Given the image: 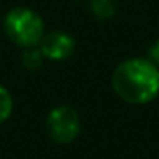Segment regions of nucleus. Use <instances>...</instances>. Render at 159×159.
<instances>
[{"label": "nucleus", "instance_id": "nucleus-1", "mask_svg": "<svg viewBox=\"0 0 159 159\" xmlns=\"http://www.w3.org/2000/svg\"><path fill=\"white\" fill-rule=\"evenodd\" d=\"M111 87L121 101L135 106L149 104L159 96V69L147 57H132L115 67Z\"/></svg>", "mask_w": 159, "mask_h": 159}, {"label": "nucleus", "instance_id": "nucleus-2", "mask_svg": "<svg viewBox=\"0 0 159 159\" xmlns=\"http://www.w3.org/2000/svg\"><path fill=\"white\" fill-rule=\"evenodd\" d=\"M4 29L12 43L22 48L38 46L45 36V22L38 12L28 7H14L5 14Z\"/></svg>", "mask_w": 159, "mask_h": 159}, {"label": "nucleus", "instance_id": "nucleus-3", "mask_svg": "<svg viewBox=\"0 0 159 159\" xmlns=\"http://www.w3.org/2000/svg\"><path fill=\"white\" fill-rule=\"evenodd\" d=\"M46 132L50 139L60 145L74 142L80 134L79 113L69 104H60L50 110L46 116Z\"/></svg>", "mask_w": 159, "mask_h": 159}, {"label": "nucleus", "instance_id": "nucleus-4", "mask_svg": "<svg viewBox=\"0 0 159 159\" xmlns=\"http://www.w3.org/2000/svg\"><path fill=\"white\" fill-rule=\"evenodd\" d=\"M38 48L41 50L43 57L53 62H62L74 55L75 52V39L72 34L65 31H52L39 41Z\"/></svg>", "mask_w": 159, "mask_h": 159}, {"label": "nucleus", "instance_id": "nucleus-5", "mask_svg": "<svg viewBox=\"0 0 159 159\" xmlns=\"http://www.w3.org/2000/svg\"><path fill=\"white\" fill-rule=\"evenodd\" d=\"M89 11L98 21H110L116 14L115 0H89Z\"/></svg>", "mask_w": 159, "mask_h": 159}, {"label": "nucleus", "instance_id": "nucleus-6", "mask_svg": "<svg viewBox=\"0 0 159 159\" xmlns=\"http://www.w3.org/2000/svg\"><path fill=\"white\" fill-rule=\"evenodd\" d=\"M43 57L41 50L38 46H33V48H24V53H22V65L29 70H36L43 65Z\"/></svg>", "mask_w": 159, "mask_h": 159}, {"label": "nucleus", "instance_id": "nucleus-7", "mask_svg": "<svg viewBox=\"0 0 159 159\" xmlns=\"http://www.w3.org/2000/svg\"><path fill=\"white\" fill-rule=\"evenodd\" d=\"M14 111V99L4 86H0V125L7 121Z\"/></svg>", "mask_w": 159, "mask_h": 159}, {"label": "nucleus", "instance_id": "nucleus-8", "mask_svg": "<svg viewBox=\"0 0 159 159\" xmlns=\"http://www.w3.org/2000/svg\"><path fill=\"white\" fill-rule=\"evenodd\" d=\"M147 58L159 69V38L156 39V41L152 43L151 46H149V50H147Z\"/></svg>", "mask_w": 159, "mask_h": 159}]
</instances>
